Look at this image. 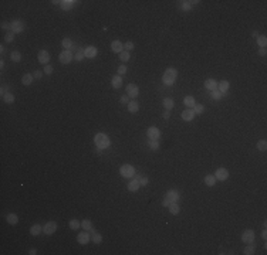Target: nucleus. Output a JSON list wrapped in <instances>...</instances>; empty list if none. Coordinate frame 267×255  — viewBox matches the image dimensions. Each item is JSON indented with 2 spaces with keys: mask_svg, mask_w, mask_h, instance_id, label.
<instances>
[{
  "mask_svg": "<svg viewBox=\"0 0 267 255\" xmlns=\"http://www.w3.org/2000/svg\"><path fill=\"white\" fill-rule=\"evenodd\" d=\"M176 77H178L176 69H175V68H168L166 71H165V74H164V77H162V81H164V84L165 85L170 86V85L175 84Z\"/></svg>",
  "mask_w": 267,
  "mask_h": 255,
  "instance_id": "f257e3e1",
  "label": "nucleus"
},
{
  "mask_svg": "<svg viewBox=\"0 0 267 255\" xmlns=\"http://www.w3.org/2000/svg\"><path fill=\"white\" fill-rule=\"evenodd\" d=\"M94 143L97 145L98 149H107L111 145L110 137L105 135V133H97V135L94 136Z\"/></svg>",
  "mask_w": 267,
  "mask_h": 255,
  "instance_id": "f03ea898",
  "label": "nucleus"
},
{
  "mask_svg": "<svg viewBox=\"0 0 267 255\" xmlns=\"http://www.w3.org/2000/svg\"><path fill=\"white\" fill-rule=\"evenodd\" d=\"M119 173H121L122 177H128L129 179V177L135 176V169H134V166H131V165H124V166H121Z\"/></svg>",
  "mask_w": 267,
  "mask_h": 255,
  "instance_id": "7ed1b4c3",
  "label": "nucleus"
},
{
  "mask_svg": "<svg viewBox=\"0 0 267 255\" xmlns=\"http://www.w3.org/2000/svg\"><path fill=\"white\" fill-rule=\"evenodd\" d=\"M55 230H57V224H55L54 221H49V222H46V224H44V227H43V233H44V234H47V235L54 234V233H55Z\"/></svg>",
  "mask_w": 267,
  "mask_h": 255,
  "instance_id": "20e7f679",
  "label": "nucleus"
},
{
  "mask_svg": "<svg viewBox=\"0 0 267 255\" xmlns=\"http://www.w3.org/2000/svg\"><path fill=\"white\" fill-rule=\"evenodd\" d=\"M127 95L129 98H136L139 95V88L135 84H128L127 85Z\"/></svg>",
  "mask_w": 267,
  "mask_h": 255,
  "instance_id": "39448f33",
  "label": "nucleus"
},
{
  "mask_svg": "<svg viewBox=\"0 0 267 255\" xmlns=\"http://www.w3.org/2000/svg\"><path fill=\"white\" fill-rule=\"evenodd\" d=\"M10 31H13V33H21L23 31V29H24V23L23 21H20V20H14V21H12L10 23Z\"/></svg>",
  "mask_w": 267,
  "mask_h": 255,
  "instance_id": "423d86ee",
  "label": "nucleus"
},
{
  "mask_svg": "<svg viewBox=\"0 0 267 255\" xmlns=\"http://www.w3.org/2000/svg\"><path fill=\"white\" fill-rule=\"evenodd\" d=\"M58 58H60V63H61V64H70L71 60H73V54H71L70 50H64L61 54H60Z\"/></svg>",
  "mask_w": 267,
  "mask_h": 255,
  "instance_id": "0eeeda50",
  "label": "nucleus"
},
{
  "mask_svg": "<svg viewBox=\"0 0 267 255\" xmlns=\"http://www.w3.org/2000/svg\"><path fill=\"white\" fill-rule=\"evenodd\" d=\"M147 136H148V139L158 140V139H159V136H161V132H159V129H158V128L151 126V128H148V131H147Z\"/></svg>",
  "mask_w": 267,
  "mask_h": 255,
  "instance_id": "6e6552de",
  "label": "nucleus"
},
{
  "mask_svg": "<svg viewBox=\"0 0 267 255\" xmlns=\"http://www.w3.org/2000/svg\"><path fill=\"white\" fill-rule=\"evenodd\" d=\"M242 241L246 242V244H250L254 241V231L253 230H246L243 234H242Z\"/></svg>",
  "mask_w": 267,
  "mask_h": 255,
  "instance_id": "1a4fd4ad",
  "label": "nucleus"
},
{
  "mask_svg": "<svg viewBox=\"0 0 267 255\" xmlns=\"http://www.w3.org/2000/svg\"><path fill=\"white\" fill-rule=\"evenodd\" d=\"M215 177H216V180L225 182V180L229 177V171H227L226 169H223V167H220V169L216 170V173H215Z\"/></svg>",
  "mask_w": 267,
  "mask_h": 255,
  "instance_id": "9d476101",
  "label": "nucleus"
},
{
  "mask_svg": "<svg viewBox=\"0 0 267 255\" xmlns=\"http://www.w3.org/2000/svg\"><path fill=\"white\" fill-rule=\"evenodd\" d=\"M77 241L80 242V244H88L90 241H91V235L88 234V231H84V233H80L78 234V237H77Z\"/></svg>",
  "mask_w": 267,
  "mask_h": 255,
  "instance_id": "9b49d317",
  "label": "nucleus"
},
{
  "mask_svg": "<svg viewBox=\"0 0 267 255\" xmlns=\"http://www.w3.org/2000/svg\"><path fill=\"white\" fill-rule=\"evenodd\" d=\"M165 197H166L170 203H175V201H178V200H179V193H178L176 190H169Z\"/></svg>",
  "mask_w": 267,
  "mask_h": 255,
  "instance_id": "f8f14e48",
  "label": "nucleus"
},
{
  "mask_svg": "<svg viewBox=\"0 0 267 255\" xmlns=\"http://www.w3.org/2000/svg\"><path fill=\"white\" fill-rule=\"evenodd\" d=\"M49 60H50V54H49V51L41 50L40 52H38V61H40L41 64H47V63H49Z\"/></svg>",
  "mask_w": 267,
  "mask_h": 255,
  "instance_id": "ddd939ff",
  "label": "nucleus"
},
{
  "mask_svg": "<svg viewBox=\"0 0 267 255\" xmlns=\"http://www.w3.org/2000/svg\"><path fill=\"white\" fill-rule=\"evenodd\" d=\"M195 112H193V109L192 108H188V109H185L183 112H182V119L183 120H192V119L195 118Z\"/></svg>",
  "mask_w": 267,
  "mask_h": 255,
  "instance_id": "4468645a",
  "label": "nucleus"
},
{
  "mask_svg": "<svg viewBox=\"0 0 267 255\" xmlns=\"http://www.w3.org/2000/svg\"><path fill=\"white\" fill-rule=\"evenodd\" d=\"M84 54H85V57H88V58H94V57H97V48H95L94 46H90V47H87V48L84 50Z\"/></svg>",
  "mask_w": 267,
  "mask_h": 255,
  "instance_id": "2eb2a0df",
  "label": "nucleus"
},
{
  "mask_svg": "<svg viewBox=\"0 0 267 255\" xmlns=\"http://www.w3.org/2000/svg\"><path fill=\"white\" fill-rule=\"evenodd\" d=\"M111 48L114 52H122V48H124V44L119 41V40H114L111 43Z\"/></svg>",
  "mask_w": 267,
  "mask_h": 255,
  "instance_id": "dca6fc26",
  "label": "nucleus"
},
{
  "mask_svg": "<svg viewBox=\"0 0 267 255\" xmlns=\"http://www.w3.org/2000/svg\"><path fill=\"white\" fill-rule=\"evenodd\" d=\"M111 85H112V88H115V89L121 88V86H122V78H121V75H114L112 80H111Z\"/></svg>",
  "mask_w": 267,
  "mask_h": 255,
  "instance_id": "f3484780",
  "label": "nucleus"
},
{
  "mask_svg": "<svg viewBox=\"0 0 267 255\" xmlns=\"http://www.w3.org/2000/svg\"><path fill=\"white\" fill-rule=\"evenodd\" d=\"M205 88H206V89H209V91H215V89L217 88V81L212 80V78L206 80V81H205Z\"/></svg>",
  "mask_w": 267,
  "mask_h": 255,
  "instance_id": "a211bd4d",
  "label": "nucleus"
},
{
  "mask_svg": "<svg viewBox=\"0 0 267 255\" xmlns=\"http://www.w3.org/2000/svg\"><path fill=\"white\" fill-rule=\"evenodd\" d=\"M217 89L222 92V94H226L227 92V89H229V81H220V82H217Z\"/></svg>",
  "mask_w": 267,
  "mask_h": 255,
  "instance_id": "6ab92c4d",
  "label": "nucleus"
},
{
  "mask_svg": "<svg viewBox=\"0 0 267 255\" xmlns=\"http://www.w3.org/2000/svg\"><path fill=\"white\" fill-rule=\"evenodd\" d=\"M205 184L206 186H215L216 184V177L213 176V174H207L206 177H205Z\"/></svg>",
  "mask_w": 267,
  "mask_h": 255,
  "instance_id": "aec40b11",
  "label": "nucleus"
},
{
  "mask_svg": "<svg viewBox=\"0 0 267 255\" xmlns=\"http://www.w3.org/2000/svg\"><path fill=\"white\" fill-rule=\"evenodd\" d=\"M183 103L188 106V108H193L195 105H196V102H195V98L193 97H190V95H188V97H185L183 98Z\"/></svg>",
  "mask_w": 267,
  "mask_h": 255,
  "instance_id": "412c9836",
  "label": "nucleus"
},
{
  "mask_svg": "<svg viewBox=\"0 0 267 255\" xmlns=\"http://www.w3.org/2000/svg\"><path fill=\"white\" fill-rule=\"evenodd\" d=\"M30 233H31V235H38V234L43 233V227L40 224H34V225H31V228H30Z\"/></svg>",
  "mask_w": 267,
  "mask_h": 255,
  "instance_id": "4be33fe9",
  "label": "nucleus"
},
{
  "mask_svg": "<svg viewBox=\"0 0 267 255\" xmlns=\"http://www.w3.org/2000/svg\"><path fill=\"white\" fill-rule=\"evenodd\" d=\"M138 109H139V105H138V102H135V101H129V102H128V111H129L131 114L138 112Z\"/></svg>",
  "mask_w": 267,
  "mask_h": 255,
  "instance_id": "5701e85b",
  "label": "nucleus"
},
{
  "mask_svg": "<svg viewBox=\"0 0 267 255\" xmlns=\"http://www.w3.org/2000/svg\"><path fill=\"white\" fill-rule=\"evenodd\" d=\"M168 208H169V211H170V214H173V216H176V214H179V210H181V208H179V205H178V203H176V201H175V203H170V204H169V207H168Z\"/></svg>",
  "mask_w": 267,
  "mask_h": 255,
  "instance_id": "b1692460",
  "label": "nucleus"
},
{
  "mask_svg": "<svg viewBox=\"0 0 267 255\" xmlns=\"http://www.w3.org/2000/svg\"><path fill=\"white\" fill-rule=\"evenodd\" d=\"M34 77L31 75V74H24L23 75V78H21V82L24 85H31V82H33Z\"/></svg>",
  "mask_w": 267,
  "mask_h": 255,
  "instance_id": "393cba45",
  "label": "nucleus"
},
{
  "mask_svg": "<svg viewBox=\"0 0 267 255\" xmlns=\"http://www.w3.org/2000/svg\"><path fill=\"white\" fill-rule=\"evenodd\" d=\"M6 220H7V222L9 224H12V225H14V224H17L18 222V217H17L16 214H7V217H6Z\"/></svg>",
  "mask_w": 267,
  "mask_h": 255,
  "instance_id": "a878e982",
  "label": "nucleus"
},
{
  "mask_svg": "<svg viewBox=\"0 0 267 255\" xmlns=\"http://www.w3.org/2000/svg\"><path fill=\"white\" fill-rule=\"evenodd\" d=\"M139 186H141V184H139L138 180H132V182L128 183V190H129V191H136V190L139 188Z\"/></svg>",
  "mask_w": 267,
  "mask_h": 255,
  "instance_id": "bb28decb",
  "label": "nucleus"
},
{
  "mask_svg": "<svg viewBox=\"0 0 267 255\" xmlns=\"http://www.w3.org/2000/svg\"><path fill=\"white\" fill-rule=\"evenodd\" d=\"M74 3H75V1H71V0H64V1H60V4H61V7H63L64 10H70V9L74 6Z\"/></svg>",
  "mask_w": 267,
  "mask_h": 255,
  "instance_id": "cd10ccee",
  "label": "nucleus"
},
{
  "mask_svg": "<svg viewBox=\"0 0 267 255\" xmlns=\"http://www.w3.org/2000/svg\"><path fill=\"white\" fill-rule=\"evenodd\" d=\"M3 101L6 102V103H13L14 102V95L10 94V92H7V94L3 95Z\"/></svg>",
  "mask_w": 267,
  "mask_h": 255,
  "instance_id": "c85d7f7f",
  "label": "nucleus"
},
{
  "mask_svg": "<svg viewBox=\"0 0 267 255\" xmlns=\"http://www.w3.org/2000/svg\"><path fill=\"white\" fill-rule=\"evenodd\" d=\"M257 44L262 47V48H264L267 46V38H266V35H259L257 37Z\"/></svg>",
  "mask_w": 267,
  "mask_h": 255,
  "instance_id": "c756f323",
  "label": "nucleus"
},
{
  "mask_svg": "<svg viewBox=\"0 0 267 255\" xmlns=\"http://www.w3.org/2000/svg\"><path fill=\"white\" fill-rule=\"evenodd\" d=\"M148 146H149V149H152V150L159 149V143H158V140H153V139H148Z\"/></svg>",
  "mask_w": 267,
  "mask_h": 255,
  "instance_id": "7c9ffc66",
  "label": "nucleus"
},
{
  "mask_svg": "<svg viewBox=\"0 0 267 255\" xmlns=\"http://www.w3.org/2000/svg\"><path fill=\"white\" fill-rule=\"evenodd\" d=\"M91 241H92V242H95V244H101V241H102V237H101L98 233L92 231V235H91Z\"/></svg>",
  "mask_w": 267,
  "mask_h": 255,
  "instance_id": "2f4dec72",
  "label": "nucleus"
},
{
  "mask_svg": "<svg viewBox=\"0 0 267 255\" xmlns=\"http://www.w3.org/2000/svg\"><path fill=\"white\" fill-rule=\"evenodd\" d=\"M81 227H83L84 230H88V231L94 230V228H92V222H91L90 220H84L83 222H81Z\"/></svg>",
  "mask_w": 267,
  "mask_h": 255,
  "instance_id": "473e14b6",
  "label": "nucleus"
},
{
  "mask_svg": "<svg viewBox=\"0 0 267 255\" xmlns=\"http://www.w3.org/2000/svg\"><path fill=\"white\" fill-rule=\"evenodd\" d=\"M164 106L166 108L168 111L172 109V108H173V99H172V98H165V99H164Z\"/></svg>",
  "mask_w": 267,
  "mask_h": 255,
  "instance_id": "72a5a7b5",
  "label": "nucleus"
},
{
  "mask_svg": "<svg viewBox=\"0 0 267 255\" xmlns=\"http://www.w3.org/2000/svg\"><path fill=\"white\" fill-rule=\"evenodd\" d=\"M10 58H12L14 63H18V61L21 60V54H20L18 51H13V52L10 54Z\"/></svg>",
  "mask_w": 267,
  "mask_h": 255,
  "instance_id": "f704fd0d",
  "label": "nucleus"
},
{
  "mask_svg": "<svg viewBox=\"0 0 267 255\" xmlns=\"http://www.w3.org/2000/svg\"><path fill=\"white\" fill-rule=\"evenodd\" d=\"M254 250H256V248H254V245H251V242H250V244H249V245L244 248L243 254H244V255H251V254H254Z\"/></svg>",
  "mask_w": 267,
  "mask_h": 255,
  "instance_id": "c9c22d12",
  "label": "nucleus"
},
{
  "mask_svg": "<svg viewBox=\"0 0 267 255\" xmlns=\"http://www.w3.org/2000/svg\"><path fill=\"white\" fill-rule=\"evenodd\" d=\"M63 47L64 48H74V43L70 38H64L63 40Z\"/></svg>",
  "mask_w": 267,
  "mask_h": 255,
  "instance_id": "e433bc0d",
  "label": "nucleus"
},
{
  "mask_svg": "<svg viewBox=\"0 0 267 255\" xmlns=\"http://www.w3.org/2000/svg\"><path fill=\"white\" fill-rule=\"evenodd\" d=\"M80 227H81V222H80V221H77V220L70 221V228H71V230H78Z\"/></svg>",
  "mask_w": 267,
  "mask_h": 255,
  "instance_id": "4c0bfd02",
  "label": "nucleus"
},
{
  "mask_svg": "<svg viewBox=\"0 0 267 255\" xmlns=\"http://www.w3.org/2000/svg\"><path fill=\"white\" fill-rule=\"evenodd\" d=\"M129 51H122V52H119V60H122V61H128L129 60Z\"/></svg>",
  "mask_w": 267,
  "mask_h": 255,
  "instance_id": "58836bf2",
  "label": "nucleus"
},
{
  "mask_svg": "<svg viewBox=\"0 0 267 255\" xmlns=\"http://www.w3.org/2000/svg\"><path fill=\"white\" fill-rule=\"evenodd\" d=\"M257 149L262 150V152H266L267 150V142L266 140H260V142L257 143Z\"/></svg>",
  "mask_w": 267,
  "mask_h": 255,
  "instance_id": "ea45409f",
  "label": "nucleus"
},
{
  "mask_svg": "<svg viewBox=\"0 0 267 255\" xmlns=\"http://www.w3.org/2000/svg\"><path fill=\"white\" fill-rule=\"evenodd\" d=\"M4 40H6L7 43H12V41L14 40V33H13V31H7L6 35H4Z\"/></svg>",
  "mask_w": 267,
  "mask_h": 255,
  "instance_id": "a19ab883",
  "label": "nucleus"
},
{
  "mask_svg": "<svg viewBox=\"0 0 267 255\" xmlns=\"http://www.w3.org/2000/svg\"><path fill=\"white\" fill-rule=\"evenodd\" d=\"M222 95H223V94H222V92H220L219 89H215V91H212V98H213V99H216V101H219V99L222 98Z\"/></svg>",
  "mask_w": 267,
  "mask_h": 255,
  "instance_id": "79ce46f5",
  "label": "nucleus"
},
{
  "mask_svg": "<svg viewBox=\"0 0 267 255\" xmlns=\"http://www.w3.org/2000/svg\"><path fill=\"white\" fill-rule=\"evenodd\" d=\"M84 57H85L84 50H77V52H75V60H77V61H83Z\"/></svg>",
  "mask_w": 267,
  "mask_h": 255,
  "instance_id": "37998d69",
  "label": "nucleus"
},
{
  "mask_svg": "<svg viewBox=\"0 0 267 255\" xmlns=\"http://www.w3.org/2000/svg\"><path fill=\"white\" fill-rule=\"evenodd\" d=\"M181 7L183 10H190L192 9V4H190V1H181Z\"/></svg>",
  "mask_w": 267,
  "mask_h": 255,
  "instance_id": "c03bdc74",
  "label": "nucleus"
},
{
  "mask_svg": "<svg viewBox=\"0 0 267 255\" xmlns=\"http://www.w3.org/2000/svg\"><path fill=\"white\" fill-rule=\"evenodd\" d=\"M192 109H193V112H195V114H202V112L205 111L203 105H195V106H193Z\"/></svg>",
  "mask_w": 267,
  "mask_h": 255,
  "instance_id": "a18cd8bd",
  "label": "nucleus"
},
{
  "mask_svg": "<svg viewBox=\"0 0 267 255\" xmlns=\"http://www.w3.org/2000/svg\"><path fill=\"white\" fill-rule=\"evenodd\" d=\"M124 48H125L127 51L132 50V48H134V43H132V41H127V43L124 44Z\"/></svg>",
  "mask_w": 267,
  "mask_h": 255,
  "instance_id": "49530a36",
  "label": "nucleus"
},
{
  "mask_svg": "<svg viewBox=\"0 0 267 255\" xmlns=\"http://www.w3.org/2000/svg\"><path fill=\"white\" fill-rule=\"evenodd\" d=\"M125 72H127V67H125V65H121V67H118V74H119V75H124Z\"/></svg>",
  "mask_w": 267,
  "mask_h": 255,
  "instance_id": "de8ad7c7",
  "label": "nucleus"
},
{
  "mask_svg": "<svg viewBox=\"0 0 267 255\" xmlns=\"http://www.w3.org/2000/svg\"><path fill=\"white\" fill-rule=\"evenodd\" d=\"M44 72H46L47 75H50L51 72H53V67H51V65H49V64H47V65L44 67Z\"/></svg>",
  "mask_w": 267,
  "mask_h": 255,
  "instance_id": "09e8293b",
  "label": "nucleus"
},
{
  "mask_svg": "<svg viewBox=\"0 0 267 255\" xmlns=\"http://www.w3.org/2000/svg\"><path fill=\"white\" fill-rule=\"evenodd\" d=\"M139 184H141V186H147V184H148V179H147V177H141V179H139Z\"/></svg>",
  "mask_w": 267,
  "mask_h": 255,
  "instance_id": "8fccbe9b",
  "label": "nucleus"
},
{
  "mask_svg": "<svg viewBox=\"0 0 267 255\" xmlns=\"http://www.w3.org/2000/svg\"><path fill=\"white\" fill-rule=\"evenodd\" d=\"M41 75H43V74H41V71H36L33 77L36 78V80H40V78H41Z\"/></svg>",
  "mask_w": 267,
  "mask_h": 255,
  "instance_id": "3c124183",
  "label": "nucleus"
},
{
  "mask_svg": "<svg viewBox=\"0 0 267 255\" xmlns=\"http://www.w3.org/2000/svg\"><path fill=\"white\" fill-rule=\"evenodd\" d=\"M128 98H129L128 95H125V97H121V102H122V103H128V102H129V99H128Z\"/></svg>",
  "mask_w": 267,
  "mask_h": 255,
  "instance_id": "603ef678",
  "label": "nucleus"
},
{
  "mask_svg": "<svg viewBox=\"0 0 267 255\" xmlns=\"http://www.w3.org/2000/svg\"><path fill=\"white\" fill-rule=\"evenodd\" d=\"M10 27H12L10 24H7V23H1V29H3V30H7V29H10Z\"/></svg>",
  "mask_w": 267,
  "mask_h": 255,
  "instance_id": "864d4df0",
  "label": "nucleus"
},
{
  "mask_svg": "<svg viewBox=\"0 0 267 255\" xmlns=\"http://www.w3.org/2000/svg\"><path fill=\"white\" fill-rule=\"evenodd\" d=\"M266 52H267L266 48H260V50H259V54H260V55H263V57L266 55Z\"/></svg>",
  "mask_w": 267,
  "mask_h": 255,
  "instance_id": "5fc2aeb1",
  "label": "nucleus"
},
{
  "mask_svg": "<svg viewBox=\"0 0 267 255\" xmlns=\"http://www.w3.org/2000/svg\"><path fill=\"white\" fill-rule=\"evenodd\" d=\"M164 119H169V116H170V114H169V111H166V112H164Z\"/></svg>",
  "mask_w": 267,
  "mask_h": 255,
  "instance_id": "6e6d98bb",
  "label": "nucleus"
},
{
  "mask_svg": "<svg viewBox=\"0 0 267 255\" xmlns=\"http://www.w3.org/2000/svg\"><path fill=\"white\" fill-rule=\"evenodd\" d=\"M7 92H9V91H7V88L3 85V86H1V95H4V94H7Z\"/></svg>",
  "mask_w": 267,
  "mask_h": 255,
  "instance_id": "4d7b16f0",
  "label": "nucleus"
},
{
  "mask_svg": "<svg viewBox=\"0 0 267 255\" xmlns=\"http://www.w3.org/2000/svg\"><path fill=\"white\" fill-rule=\"evenodd\" d=\"M169 204H170V201H169L166 197H165V199H164V205H165V207H169Z\"/></svg>",
  "mask_w": 267,
  "mask_h": 255,
  "instance_id": "13d9d810",
  "label": "nucleus"
},
{
  "mask_svg": "<svg viewBox=\"0 0 267 255\" xmlns=\"http://www.w3.org/2000/svg\"><path fill=\"white\" fill-rule=\"evenodd\" d=\"M262 238H263V239H266V238H267V233H266V231H263V233H262Z\"/></svg>",
  "mask_w": 267,
  "mask_h": 255,
  "instance_id": "bf43d9fd",
  "label": "nucleus"
},
{
  "mask_svg": "<svg viewBox=\"0 0 267 255\" xmlns=\"http://www.w3.org/2000/svg\"><path fill=\"white\" fill-rule=\"evenodd\" d=\"M29 254H30V255H34V254H37V251H36V250L33 248V250H30V251H29Z\"/></svg>",
  "mask_w": 267,
  "mask_h": 255,
  "instance_id": "052dcab7",
  "label": "nucleus"
}]
</instances>
